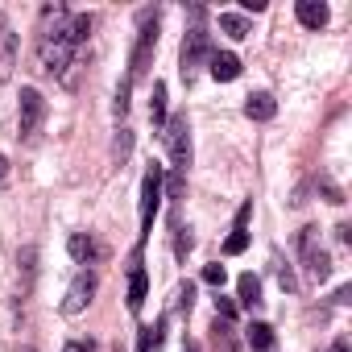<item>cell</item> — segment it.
Here are the masks:
<instances>
[{
  "mask_svg": "<svg viewBox=\"0 0 352 352\" xmlns=\"http://www.w3.org/2000/svg\"><path fill=\"white\" fill-rule=\"evenodd\" d=\"M166 327H170V315H157L153 323H145L137 331V352H162L166 344Z\"/></svg>",
  "mask_w": 352,
  "mask_h": 352,
  "instance_id": "obj_14",
  "label": "cell"
},
{
  "mask_svg": "<svg viewBox=\"0 0 352 352\" xmlns=\"http://www.w3.org/2000/svg\"><path fill=\"white\" fill-rule=\"evenodd\" d=\"M191 307H195V282H183L179 290H174V311L191 315Z\"/></svg>",
  "mask_w": 352,
  "mask_h": 352,
  "instance_id": "obj_23",
  "label": "cell"
},
{
  "mask_svg": "<svg viewBox=\"0 0 352 352\" xmlns=\"http://www.w3.org/2000/svg\"><path fill=\"white\" fill-rule=\"evenodd\" d=\"M63 352H96V344H91V340H71Z\"/></svg>",
  "mask_w": 352,
  "mask_h": 352,
  "instance_id": "obj_30",
  "label": "cell"
},
{
  "mask_svg": "<svg viewBox=\"0 0 352 352\" xmlns=\"http://www.w3.org/2000/svg\"><path fill=\"white\" fill-rule=\"evenodd\" d=\"M162 141L170 149V170L187 174L191 170V120L187 116H170L166 129H162Z\"/></svg>",
  "mask_w": 352,
  "mask_h": 352,
  "instance_id": "obj_6",
  "label": "cell"
},
{
  "mask_svg": "<svg viewBox=\"0 0 352 352\" xmlns=\"http://www.w3.org/2000/svg\"><path fill=\"white\" fill-rule=\"evenodd\" d=\"M216 319L232 323V319H236V302H232V298H224V294H216Z\"/></svg>",
  "mask_w": 352,
  "mask_h": 352,
  "instance_id": "obj_28",
  "label": "cell"
},
{
  "mask_svg": "<svg viewBox=\"0 0 352 352\" xmlns=\"http://www.w3.org/2000/svg\"><path fill=\"white\" fill-rule=\"evenodd\" d=\"M294 17H298L302 30H323V25L331 21V9L323 5V0H298V5H294Z\"/></svg>",
  "mask_w": 352,
  "mask_h": 352,
  "instance_id": "obj_12",
  "label": "cell"
},
{
  "mask_svg": "<svg viewBox=\"0 0 352 352\" xmlns=\"http://www.w3.org/2000/svg\"><path fill=\"white\" fill-rule=\"evenodd\" d=\"M208 71H212V79H216V83H232V79H241L245 63H241L232 50H212V58H208Z\"/></svg>",
  "mask_w": 352,
  "mask_h": 352,
  "instance_id": "obj_11",
  "label": "cell"
},
{
  "mask_svg": "<svg viewBox=\"0 0 352 352\" xmlns=\"http://www.w3.org/2000/svg\"><path fill=\"white\" fill-rule=\"evenodd\" d=\"M298 257H302L307 278H311L315 286H323V282L331 278V270H336V265H331V253L319 245V228H311V224L298 232Z\"/></svg>",
  "mask_w": 352,
  "mask_h": 352,
  "instance_id": "obj_5",
  "label": "cell"
},
{
  "mask_svg": "<svg viewBox=\"0 0 352 352\" xmlns=\"http://www.w3.org/2000/svg\"><path fill=\"white\" fill-rule=\"evenodd\" d=\"M129 153H133V129H124V124H120V133H116V141H112V162H116V166H124V162H129Z\"/></svg>",
  "mask_w": 352,
  "mask_h": 352,
  "instance_id": "obj_22",
  "label": "cell"
},
{
  "mask_svg": "<svg viewBox=\"0 0 352 352\" xmlns=\"http://www.w3.org/2000/svg\"><path fill=\"white\" fill-rule=\"evenodd\" d=\"M67 253H71L83 270H96L100 261H108V245H100L91 232H71V236H67Z\"/></svg>",
  "mask_w": 352,
  "mask_h": 352,
  "instance_id": "obj_9",
  "label": "cell"
},
{
  "mask_svg": "<svg viewBox=\"0 0 352 352\" xmlns=\"http://www.w3.org/2000/svg\"><path fill=\"white\" fill-rule=\"evenodd\" d=\"M46 120V100L38 87H21V104H17V137L21 141H34L38 129Z\"/></svg>",
  "mask_w": 352,
  "mask_h": 352,
  "instance_id": "obj_7",
  "label": "cell"
},
{
  "mask_svg": "<svg viewBox=\"0 0 352 352\" xmlns=\"http://www.w3.org/2000/svg\"><path fill=\"white\" fill-rule=\"evenodd\" d=\"M220 30H224V34H228L232 42H245V38L253 34V25H249V21H245L241 13H220Z\"/></svg>",
  "mask_w": 352,
  "mask_h": 352,
  "instance_id": "obj_19",
  "label": "cell"
},
{
  "mask_svg": "<svg viewBox=\"0 0 352 352\" xmlns=\"http://www.w3.org/2000/svg\"><path fill=\"white\" fill-rule=\"evenodd\" d=\"M191 21H195V25L183 34V50H179V75H183L187 87L199 79L204 63H208L212 50H216V46H212V34H208V25H204V21H208V9H204V5H191Z\"/></svg>",
  "mask_w": 352,
  "mask_h": 352,
  "instance_id": "obj_2",
  "label": "cell"
},
{
  "mask_svg": "<svg viewBox=\"0 0 352 352\" xmlns=\"http://www.w3.org/2000/svg\"><path fill=\"white\" fill-rule=\"evenodd\" d=\"M5 187H9V157L0 153V191H5Z\"/></svg>",
  "mask_w": 352,
  "mask_h": 352,
  "instance_id": "obj_32",
  "label": "cell"
},
{
  "mask_svg": "<svg viewBox=\"0 0 352 352\" xmlns=\"http://www.w3.org/2000/svg\"><path fill=\"white\" fill-rule=\"evenodd\" d=\"M315 187L323 191V199H327V204H336V208H340V204H348V199H344V191H340V187L327 179V174H323V179H315Z\"/></svg>",
  "mask_w": 352,
  "mask_h": 352,
  "instance_id": "obj_26",
  "label": "cell"
},
{
  "mask_svg": "<svg viewBox=\"0 0 352 352\" xmlns=\"http://www.w3.org/2000/svg\"><path fill=\"white\" fill-rule=\"evenodd\" d=\"M42 13L54 17V25L42 21V34H38V63H42L46 75H54V79H63L67 87H75L71 67H79V50L87 46L96 17H91V13L63 9V5H58V9H42Z\"/></svg>",
  "mask_w": 352,
  "mask_h": 352,
  "instance_id": "obj_1",
  "label": "cell"
},
{
  "mask_svg": "<svg viewBox=\"0 0 352 352\" xmlns=\"http://www.w3.org/2000/svg\"><path fill=\"white\" fill-rule=\"evenodd\" d=\"M236 298H241L245 311H261V302H265L261 298V278L257 274H241L236 278Z\"/></svg>",
  "mask_w": 352,
  "mask_h": 352,
  "instance_id": "obj_15",
  "label": "cell"
},
{
  "mask_svg": "<svg viewBox=\"0 0 352 352\" xmlns=\"http://www.w3.org/2000/svg\"><path fill=\"white\" fill-rule=\"evenodd\" d=\"M157 21H162V13H157V9H141V13H137V42H133V54H129V71H124V79H129V83L145 79V75H149V67H153V50H157Z\"/></svg>",
  "mask_w": 352,
  "mask_h": 352,
  "instance_id": "obj_3",
  "label": "cell"
},
{
  "mask_svg": "<svg viewBox=\"0 0 352 352\" xmlns=\"http://www.w3.org/2000/svg\"><path fill=\"white\" fill-rule=\"evenodd\" d=\"M245 116H249V120H274V116H278V100H274L270 91H253V96L245 100Z\"/></svg>",
  "mask_w": 352,
  "mask_h": 352,
  "instance_id": "obj_16",
  "label": "cell"
},
{
  "mask_svg": "<svg viewBox=\"0 0 352 352\" xmlns=\"http://www.w3.org/2000/svg\"><path fill=\"white\" fill-rule=\"evenodd\" d=\"M331 302H336V307H348V302H352V286L344 282V286H340V290L331 294Z\"/></svg>",
  "mask_w": 352,
  "mask_h": 352,
  "instance_id": "obj_29",
  "label": "cell"
},
{
  "mask_svg": "<svg viewBox=\"0 0 352 352\" xmlns=\"http://www.w3.org/2000/svg\"><path fill=\"white\" fill-rule=\"evenodd\" d=\"M149 120H153V133H162L166 129V83L162 79H153V91H149Z\"/></svg>",
  "mask_w": 352,
  "mask_h": 352,
  "instance_id": "obj_17",
  "label": "cell"
},
{
  "mask_svg": "<svg viewBox=\"0 0 352 352\" xmlns=\"http://www.w3.org/2000/svg\"><path fill=\"white\" fill-rule=\"evenodd\" d=\"M162 179H166V166L149 162L145 179H141V232H137V249H145V241L153 232V216H157V204H162Z\"/></svg>",
  "mask_w": 352,
  "mask_h": 352,
  "instance_id": "obj_4",
  "label": "cell"
},
{
  "mask_svg": "<svg viewBox=\"0 0 352 352\" xmlns=\"http://www.w3.org/2000/svg\"><path fill=\"white\" fill-rule=\"evenodd\" d=\"M96 290H100V274H96V270H79V274H75V282L67 286V298H63V307H58V311H63L67 319L83 315V311H87V302L96 298Z\"/></svg>",
  "mask_w": 352,
  "mask_h": 352,
  "instance_id": "obj_8",
  "label": "cell"
},
{
  "mask_svg": "<svg viewBox=\"0 0 352 352\" xmlns=\"http://www.w3.org/2000/svg\"><path fill=\"white\" fill-rule=\"evenodd\" d=\"M25 352H34V348H25Z\"/></svg>",
  "mask_w": 352,
  "mask_h": 352,
  "instance_id": "obj_35",
  "label": "cell"
},
{
  "mask_svg": "<svg viewBox=\"0 0 352 352\" xmlns=\"http://www.w3.org/2000/svg\"><path fill=\"white\" fill-rule=\"evenodd\" d=\"M17 265H21V294H17V302L25 307V302H30V294H34V278H38V249H34V245H25V249L17 253Z\"/></svg>",
  "mask_w": 352,
  "mask_h": 352,
  "instance_id": "obj_13",
  "label": "cell"
},
{
  "mask_svg": "<svg viewBox=\"0 0 352 352\" xmlns=\"http://www.w3.org/2000/svg\"><path fill=\"white\" fill-rule=\"evenodd\" d=\"M204 282H208V286H216V290H220V286H224V282H228V270H224V265H204Z\"/></svg>",
  "mask_w": 352,
  "mask_h": 352,
  "instance_id": "obj_27",
  "label": "cell"
},
{
  "mask_svg": "<svg viewBox=\"0 0 352 352\" xmlns=\"http://www.w3.org/2000/svg\"><path fill=\"white\" fill-rule=\"evenodd\" d=\"M274 274H278V286H282L286 294H294V290H298V278H294V270H290L286 261H274Z\"/></svg>",
  "mask_w": 352,
  "mask_h": 352,
  "instance_id": "obj_25",
  "label": "cell"
},
{
  "mask_svg": "<svg viewBox=\"0 0 352 352\" xmlns=\"http://www.w3.org/2000/svg\"><path fill=\"white\" fill-rule=\"evenodd\" d=\"M212 348H216V352H236V331H232V323H224V319L212 323Z\"/></svg>",
  "mask_w": 352,
  "mask_h": 352,
  "instance_id": "obj_20",
  "label": "cell"
},
{
  "mask_svg": "<svg viewBox=\"0 0 352 352\" xmlns=\"http://www.w3.org/2000/svg\"><path fill=\"white\" fill-rule=\"evenodd\" d=\"M183 352H199V344L195 340H183Z\"/></svg>",
  "mask_w": 352,
  "mask_h": 352,
  "instance_id": "obj_34",
  "label": "cell"
},
{
  "mask_svg": "<svg viewBox=\"0 0 352 352\" xmlns=\"http://www.w3.org/2000/svg\"><path fill=\"white\" fill-rule=\"evenodd\" d=\"M327 352H352V340H348V336H336V340H331V348H327Z\"/></svg>",
  "mask_w": 352,
  "mask_h": 352,
  "instance_id": "obj_31",
  "label": "cell"
},
{
  "mask_svg": "<svg viewBox=\"0 0 352 352\" xmlns=\"http://www.w3.org/2000/svg\"><path fill=\"white\" fill-rule=\"evenodd\" d=\"M245 249H249V228H232V236L224 241V253L228 257H241Z\"/></svg>",
  "mask_w": 352,
  "mask_h": 352,
  "instance_id": "obj_24",
  "label": "cell"
},
{
  "mask_svg": "<svg viewBox=\"0 0 352 352\" xmlns=\"http://www.w3.org/2000/svg\"><path fill=\"white\" fill-rule=\"evenodd\" d=\"M336 241H340V245H348V241H352V228H348V224H340V228H336Z\"/></svg>",
  "mask_w": 352,
  "mask_h": 352,
  "instance_id": "obj_33",
  "label": "cell"
},
{
  "mask_svg": "<svg viewBox=\"0 0 352 352\" xmlns=\"http://www.w3.org/2000/svg\"><path fill=\"white\" fill-rule=\"evenodd\" d=\"M145 290H149V274H145V265H141V249H133V270H129V311H133V315H141Z\"/></svg>",
  "mask_w": 352,
  "mask_h": 352,
  "instance_id": "obj_10",
  "label": "cell"
},
{
  "mask_svg": "<svg viewBox=\"0 0 352 352\" xmlns=\"http://www.w3.org/2000/svg\"><path fill=\"white\" fill-rule=\"evenodd\" d=\"M195 249V236H191V228H183L179 224V216H174V257L179 261H187V253Z\"/></svg>",
  "mask_w": 352,
  "mask_h": 352,
  "instance_id": "obj_21",
  "label": "cell"
},
{
  "mask_svg": "<svg viewBox=\"0 0 352 352\" xmlns=\"http://www.w3.org/2000/svg\"><path fill=\"white\" fill-rule=\"evenodd\" d=\"M245 336H249V348H253V352H274V344H278L274 327H270V323H261V319H253Z\"/></svg>",
  "mask_w": 352,
  "mask_h": 352,
  "instance_id": "obj_18",
  "label": "cell"
}]
</instances>
